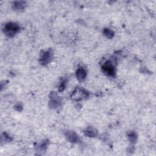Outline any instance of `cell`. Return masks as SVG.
Masks as SVG:
<instances>
[{
  "mask_svg": "<svg viewBox=\"0 0 156 156\" xmlns=\"http://www.w3.org/2000/svg\"><path fill=\"white\" fill-rule=\"evenodd\" d=\"M20 30V27L14 23H9L4 26V31L6 35L9 37H13Z\"/></svg>",
  "mask_w": 156,
  "mask_h": 156,
  "instance_id": "cell-1",
  "label": "cell"
},
{
  "mask_svg": "<svg viewBox=\"0 0 156 156\" xmlns=\"http://www.w3.org/2000/svg\"><path fill=\"white\" fill-rule=\"evenodd\" d=\"M88 96V94L86 91H85L84 90L78 88L76 89L74 92H73L72 98L74 100L79 101L82 100L84 98H87Z\"/></svg>",
  "mask_w": 156,
  "mask_h": 156,
  "instance_id": "cell-2",
  "label": "cell"
},
{
  "mask_svg": "<svg viewBox=\"0 0 156 156\" xmlns=\"http://www.w3.org/2000/svg\"><path fill=\"white\" fill-rule=\"evenodd\" d=\"M102 70L106 74H107L108 76H113L115 74V68L113 67V65L110 62H107L104 64L102 67Z\"/></svg>",
  "mask_w": 156,
  "mask_h": 156,
  "instance_id": "cell-3",
  "label": "cell"
},
{
  "mask_svg": "<svg viewBox=\"0 0 156 156\" xmlns=\"http://www.w3.org/2000/svg\"><path fill=\"white\" fill-rule=\"evenodd\" d=\"M51 57H52V53L50 50L44 52V53L41 56L40 62L43 65L47 64L51 59Z\"/></svg>",
  "mask_w": 156,
  "mask_h": 156,
  "instance_id": "cell-4",
  "label": "cell"
},
{
  "mask_svg": "<svg viewBox=\"0 0 156 156\" xmlns=\"http://www.w3.org/2000/svg\"><path fill=\"white\" fill-rule=\"evenodd\" d=\"M87 76L86 71L85 70L84 68H79L76 72V76L78 78V79L80 81H82L86 79Z\"/></svg>",
  "mask_w": 156,
  "mask_h": 156,
  "instance_id": "cell-5",
  "label": "cell"
},
{
  "mask_svg": "<svg viewBox=\"0 0 156 156\" xmlns=\"http://www.w3.org/2000/svg\"><path fill=\"white\" fill-rule=\"evenodd\" d=\"M66 136H67L68 140L70 141H71V142H73V143L76 142V141H78L79 140L78 136L74 132H68L67 134L66 135Z\"/></svg>",
  "mask_w": 156,
  "mask_h": 156,
  "instance_id": "cell-6",
  "label": "cell"
},
{
  "mask_svg": "<svg viewBox=\"0 0 156 156\" xmlns=\"http://www.w3.org/2000/svg\"><path fill=\"white\" fill-rule=\"evenodd\" d=\"M86 134L87 136L90 137H93L96 135V131H95L92 128H89L86 132Z\"/></svg>",
  "mask_w": 156,
  "mask_h": 156,
  "instance_id": "cell-7",
  "label": "cell"
},
{
  "mask_svg": "<svg viewBox=\"0 0 156 156\" xmlns=\"http://www.w3.org/2000/svg\"><path fill=\"white\" fill-rule=\"evenodd\" d=\"M14 7L17 10H21V9H24L25 7V3L24 2H16L15 3Z\"/></svg>",
  "mask_w": 156,
  "mask_h": 156,
  "instance_id": "cell-8",
  "label": "cell"
},
{
  "mask_svg": "<svg viewBox=\"0 0 156 156\" xmlns=\"http://www.w3.org/2000/svg\"><path fill=\"white\" fill-rule=\"evenodd\" d=\"M104 34L106 35V37L109 38V39L113 37V32L110 30L109 29H105L104 30Z\"/></svg>",
  "mask_w": 156,
  "mask_h": 156,
  "instance_id": "cell-9",
  "label": "cell"
},
{
  "mask_svg": "<svg viewBox=\"0 0 156 156\" xmlns=\"http://www.w3.org/2000/svg\"><path fill=\"white\" fill-rule=\"evenodd\" d=\"M129 138L132 142H135V141L137 139V137L135 133H131V134L129 135Z\"/></svg>",
  "mask_w": 156,
  "mask_h": 156,
  "instance_id": "cell-10",
  "label": "cell"
}]
</instances>
